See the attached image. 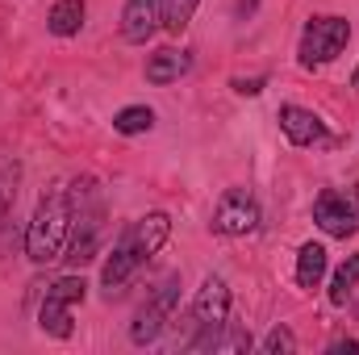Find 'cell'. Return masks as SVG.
I'll return each mask as SVG.
<instances>
[{
    "mask_svg": "<svg viewBox=\"0 0 359 355\" xmlns=\"http://www.w3.org/2000/svg\"><path fill=\"white\" fill-rule=\"evenodd\" d=\"M168 234H172V222H168V213H147V217H138V222H130L126 230H121V239H117V247H113V255L104 260V272H100V284H104V293L113 297L130 276H134V267L147 264L151 255H159V247L168 243Z\"/></svg>",
    "mask_w": 359,
    "mask_h": 355,
    "instance_id": "6da1fadb",
    "label": "cell"
},
{
    "mask_svg": "<svg viewBox=\"0 0 359 355\" xmlns=\"http://www.w3.org/2000/svg\"><path fill=\"white\" fill-rule=\"evenodd\" d=\"M72 222H76V213H72V192L55 188L50 196H42L38 209H34V222H29V230H25V251H29V260H34V264H55V260L63 255V247H67Z\"/></svg>",
    "mask_w": 359,
    "mask_h": 355,
    "instance_id": "7a4b0ae2",
    "label": "cell"
},
{
    "mask_svg": "<svg viewBox=\"0 0 359 355\" xmlns=\"http://www.w3.org/2000/svg\"><path fill=\"white\" fill-rule=\"evenodd\" d=\"M226 318H230V288H226V280L209 276L196 288V297H192V326L201 335L188 343V351H213L217 347V330L226 326Z\"/></svg>",
    "mask_w": 359,
    "mask_h": 355,
    "instance_id": "3957f363",
    "label": "cell"
},
{
    "mask_svg": "<svg viewBox=\"0 0 359 355\" xmlns=\"http://www.w3.org/2000/svg\"><path fill=\"white\" fill-rule=\"evenodd\" d=\"M88 293L84 276H63L46 288V301H42V314H38V326L55 339H67L72 335V305H80Z\"/></svg>",
    "mask_w": 359,
    "mask_h": 355,
    "instance_id": "277c9868",
    "label": "cell"
},
{
    "mask_svg": "<svg viewBox=\"0 0 359 355\" xmlns=\"http://www.w3.org/2000/svg\"><path fill=\"white\" fill-rule=\"evenodd\" d=\"M351 38V25L343 17H313L305 25V38H301V63L305 67H322L330 63Z\"/></svg>",
    "mask_w": 359,
    "mask_h": 355,
    "instance_id": "5b68a950",
    "label": "cell"
},
{
    "mask_svg": "<svg viewBox=\"0 0 359 355\" xmlns=\"http://www.w3.org/2000/svg\"><path fill=\"white\" fill-rule=\"evenodd\" d=\"M255 226H259V205H255V196H251L247 188L222 192V201H217V209H213V230L238 239V234H255Z\"/></svg>",
    "mask_w": 359,
    "mask_h": 355,
    "instance_id": "8992f818",
    "label": "cell"
},
{
    "mask_svg": "<svg viewBox=\"0 0 359 355\" xmlns=\"http://www.w3.org/2000/svg\"><path fill=\"white\" fill-rule=\"evenodd\" d=\"M172 305H176V280H168V284L159 288V297L138 309V318H134V326H130V339H134V343H155V339L163 335L168 318H172Z\"/></svg>",
    "mask_w": 359,
    "mask_h": 355,
    "instance_id": "52a82bcc",
    "label": "cell"
},
{
    "mask_svg": "<svg viewBox=\"0 0 359 355\" xmlns=\"http://www.w3.org/2000/svg\"><path fill=\"white\" fill-rule=\"evenodd\" d=\"M313 222L330 234V239H351L355 234V205L339 192H322L313 201Z\"/></svg>",
    "mask_w": 359,
    "mask_h": 355,
    "instance_id": "ba28073f",
    "label": "cell"
},
{
    "mask_svg": "<svg viewBox=\"0 0 359 355\" xmlns=\"http://www.w3.org/2000/svg\"><path fill=\"white\" fill-rule=\"evenodd\" d=\"M163 13H159V0H126V13H121V34L126 42H147L155 29H159Z\"/></svg>",
    "mask_w": 359,
    "mask_h": 355,
    "instance_id": "9c48e42d",
    "label": "cell"
},
{
    "mask_svg": "<svg viewBox=\"0 0 359 355\" xmlns=\"http://www.w3.org/2000/svg\"><path fill=\"white\" fill-rule=\"evenodd\" d=\"M280 130H284L288 142H297V147H313V142L326 134L322 117L309 113V109H301V105H284V109H280Z\"/></svg>",
    "mask_w": 359,
    "mask_h": 355,
    "instance_id": "30bf717a",
    "label": "cell"
},
{
    "mask_svg": "<svg viewBox=\"0 0 359 355\" xmlns=\"http://www.w3.org/2000/svg\"><path fill=\"white\" fill-rule=\"evenodd\" d=\"M188 63H192V59H188L184 51H172V46H168V51H159V55L147 59V80H151V84H176L180 76L188 72Z\"/></svg>",
    "mask_w": 359,
    "mask_h": 355,
    "instance_id": "8fae6325",
    "label": "cell"
},
{
    "mask_svg": "<svg viewBox=\"0 0 359 355\" xmlns=\"http://www.w3.org/2000/svg\"><path fill=\"white\" fill-rule=\"evenodd\" d=\"M326 276V247L322 243H305L297 255V284L301 288H318Z\"/></svg>",
    "mask_w": 359,
    "mask_h": 355,
    "instance_id": "7c38bea8",
    "label": "cell"
},
{
    "mask_svg": "<svg viewBox=\"0 0 359 355\" xmlns=\"http://www.w3.org/2000/svg\"><path fill=\"white\" fill-rule=\"evenodd\" d=\"M46 25H50V34H59V38L80 34V25H84V0H59V4L50 8Z\"/></svg>",
    "mask_w": 359,
    "mask_h": 355,
    "instance_id": "4fadbf2b",
    "label": "cell"
},
{
    "mask_svg": "<svg viewBox=\"0 0 359 355\" xmlns=\"http://www.w3.org/2000/svg\"><path fill=\"white\" fill-rule=\"evenodd\" d=\"M155 126V113L147 109V105H130V109H121L117 117H113V130L117 134H142V130H151Z\"/></svg>",
    "mask_w": 359,
    "mask_h": 355,
    "instance_id": "5bb4252c",
    "label": "cell"
},
{
    "mask_svg": "<svg viewBox=\"0 0 359 355\" xmlns=\"http://www.w3.org/2000/svg\"><path fill=\"white\" fill-rule=\"evenodd\" d=\"M355 284H359V255H351L347 264L334 272V280H330V301L334 305H347V297H351Z\"/></svg>",
    "mask_w": 359,
    "mask_h": 355,
    "instance_id": "9a60e30c",
    "label": "cell"
},
{
    "mask_svg": "<svg viewBox=\"0 0 359 355\" xmlns=\"http://www.w3.org/2000/svg\"><path fill=\"white\" fill-rule=\"evenodd\" d=\"M192 8H196V0H159V13H163V25L180 34L184 25H188V17H192Z\"/></svg>",
    "mask_w": 359,
    "mask_h": 355,
    "instance_id": "2e32d148",
    "label": "cell"
},
{
    "mask_svg": "<svg viewBox=\"0 0 359 355\" xmlns=\"http://www.w3.org/2000/svg\"><path fill=\"white\" fill-rule=\"evenodd\" d=\"M264 351H268V355H288V351H297V339H292V330H288V326H276L268 339H264Z\"/></svg>",
    "mask_w": 359,
    "mask_h": 355,
    "instance_id": "e0dca14e",
    "label": "cell"
},
{
    "mask_svg": "<svg viewBox=\"0 0 359 355\" xmlns=\"http://www.w3.org/2000/svg\"><path fill=\"white\" fill-rule=\"evenodd\" d=\"M247 347H251V335H247V330H234L230 339H217L213 351H247Z\"/></svg>",
    "mask_w": 359,
    "mask_h": 355,
    "instance_id": "ac0fdd59",
    "label": "cell"
},
{
    "mask_svg": "<svg viewBox=\"0 0 359 355\" xmlns=\"http://www.w3.org/2000/svg\"><path fill=\"white\" fill-rule=\"evenodd\" d=\"M13 201H17V188H13L8 180H0V222L8 217V209H13Z\"/></svg>",
    "mask_w": 359,
    "mask_h": 355,
    "instance_id": "d6986e66",
    "label": "cell"
},
{
    "mask_svg": "<svg viewBox=\"0 0 359 355\" xmlns=\"http://www.w3.org/2000/svg\"><path fill=\"white\" fill-rule=\"evenodd\" d=\"M234 88L243 92V96H255V92H264V76H255V80H234Z\"/></svg>",
    "mask_w": 359,
    "mask_h": 355,
    "instance_id": "ffe728a7",
    "label": "cell"
},
{
    "mask_svg": "<svg viewBox=\"0 0 359 355\" xmlns=\"http://www.w3.org/2000/svg\"><path fill=\"white\" fill-rule=\"evenodd\" d=\"M330 351H359V343H355V339H343V343H334Z\"/></svg>",
    "mask_w": 359,
    "mask_h": 355,
    "instance_id": "44dd1931",
    "label": "cell"
}]
</instances>
